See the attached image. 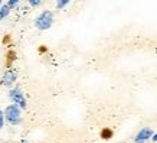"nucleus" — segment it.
<instances>
[{"instance_id":"obj_1","label":"nucleus","mask_w":157,"mask_h":143,"mask_svg":"<svg viewBox=\"0 0 157 143\" xmlns=\"http://www.w3.org/2000/svg\"><path fill=\"white\" fill-rule=\"evenodd\" d=\"M5 117L7 120V123H10L12 126H17L22 121V109L14 103L7 105L5 110Z\"/></svg>"},{"instance_id":"obj_2","label":"nucleus","mask_w":157,"mask_h":143,"mask_svg":"<svg viewBox=\"0 0 157 143\" xmlns=\"http://www.w3.org/2000/svg\"><path fill=\"white\" fill-rule=\"evenodd\" d=\"M53 23V14L52 12L49 10H45L39 14L38 18L35 19V26L39 29V30H48Z\"/></svg>"},{"instance_id":"obj_3","label":"nucleus","mask_w":157,"mask_h":143,"mask_svg":"<svg viewBox=\"0 0 157 143\" xmlns=\"http://www.w3.org/2000/svg\"><path fill=\"white\" fill-rule=\"evenodd\" d=\"M9 97L10 100L13 101L14 104H17L20 107V109H26L28 107V103H26V98H25L23 93H22V90H20L19 87H16V88H12V90L9 91Z\"/></svg>"},{"instance_id":"obj_4","label":"nucleus","mask_w":157,"mask_h":143,"mask_svg":"<svg viewBox=\"0 0 157 143\" xmlns=\"http://www.w3.org/2000/svg\"><path fill=\"white\" fill-rule=\"evenodd\" d=\"M151 137H153V130L150 127H144V129H141L137 133L134 140H136V143H146L148 139H151Z\"/></svg>"},{"instance_id":"obj_5","label":"nucleus","mask_w":157,"mask_h":143,"mask_svg":"<svg viewBox=\"0 0 157 143\" xmlns=\"http://www.w3.org/2000/svg\"><path fill=\"white\" fill-rule=\"evenodd\" d=\"M14 81H16V74H14V71L7 70V71L3 74V80H2V82H3L5 85H12Z\"/></svg>"},{"instance_id":"obj_6","label":"nucleus","mask_w":157,"mask_h":143,"mask_svg":"<svg viewBox=\"0 0 157 143\" xmlns=\"http://www.w3.org/2000/svg\"><path fill=\"white\" fill-rule=\"evenodd\" d=\"M9 12H10V7L7 5H3V6H2V7H0V20L5 19L6 16L9 14Z\"/></svg>"},{"instance_id":"obj_7","label":"nucleus","mask_w":157,"mask_h":143,"mask_svg":"<svg viewBox=\"0 0 157 143\" xmlns=\"http://www.w3.org/2000/svg\"><path fill=\"white\" fill-rule=\"evenodd\" d=\"M69 2L71 0H56V7L58 9H63V7H67L69 5Z\"/></svg>"},{"instance_id":"obj_8","label":"nucleus","mask_w":157,"mask_h":143,"mask_svg":"<svg viewBox=\"0 0 157 143\" xmlns=\"http://www.w3.org/2000/svg\"><path fill=\"white\" fill-rule=\"evenodd\" d=\"M5 120H6L5 111H2V110H0V129H3V126H5Z\"/></svg>"},{"instance_id":"obj_9","label":"nucleus","mask_w":157,"mask_h":143,"mask_svg":"<svg viewBox=\"0 0 157 143\" xmlns=\"http://www.w3.org/2000/svg\"><path fill=\"white\" fill-rule=\"evenodd\" d=\"M111 136H113V132H111V130H108V129L102 130V137L104 139H109Z\"/></svg>"},{"instance_id":"obj_10","label":"nucleus","mask_w":157,"mask_h":143,"mask_svg":"<svg viewBox=\"0 0 157 143\" xmlns=\"http://www.w3.org/2000/svg\"><path fill=\"white\" fill-rule=\"evenodd\" d=\"M29 5L33 6V7H38V6H40V3H42V0H28Z\"/></svg>"},{"instance_id":"obj_11","label":"nucleus","mask_w":157,"mask_h":143,"mask_svg":"<svg viewBox=\"0 0 157 143\" xmlns=\"http://www.w3.org/2000/svg\"><path fill=\"white\" fill-rule=\"evenodd\" d=\"M20 0H9V2H7V6H9L10 9H13V7H16V6H17V3H19Z\"/></svg>"},{"instance_id":"obj_12","label":"nucleus","mask_w":157,"mask_h":143,"mask_svg":"<svg viewBox=\"0 0 157 143\" xmlns=\"http://www.w3.org/2000/svg\"><path fill=\"white\" fill-rule=\"evenodd\" d=\"M151 140H153V142H157V133H156V134H153V137H151Z\"/></svg>"},{"instance_id":"obj_13","label":"nucleus","mask_w":157,"mask_h":143,"mask_svg":"<svg viewBox=\"0 0 157 143\" xmlns=\"http://www.w3.org/2000/svg\"><path fill=\"white\" fill-rule=\"evenodd\" d=\"M2 6H3V3H2V0H0V7H2Z\"/></svg>"}]
</instances>
